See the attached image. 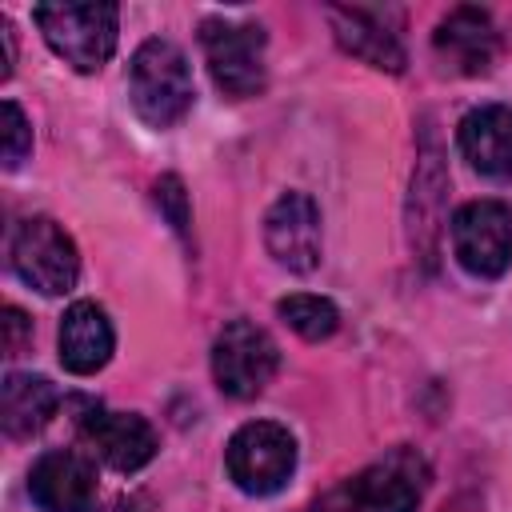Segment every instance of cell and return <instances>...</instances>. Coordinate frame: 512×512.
<instances>
[{"label": "cell", "mask_w": 512, "mask_h": 512, "mask_svg": "<svg viewBox=\"0 0 512 512\" xmlns=\"http://www.w3.org/2000/svg\"><path fill=\"white\" fill-rule=\"evenodd\" d=\"M152 200H156V208L168 216V224L180 232V236H188V196H184V180L180 176H160L156 180V188H152Z\"/></svg>", "instance_id": "d6986e66"}, {"label": "cell", "mask_w": 512, "mask_h": 512, "mask_svg": "<svg viewBox=\"0 0 512 512\" xmlns=\"http://www.w3.org/2000/svg\"><path fill=\"white\" fill-rule=\"evenodd\" d=\"M200 48H204L208 72H212V80H216V88L224 96L248 100L256 92H264V80H268L264 48H268V36H264L260 24L208 16L200 24Z\"/></svg>", "instance_id": "5b68a950"}, {"label": "cell", "mask_w": 512, "mask_h": 512, "mask_svg": "<svg viewBox=\"0 0 512 512\" xmlns=\"http://www.w3.org/2000/svg\"><path fill=\"white\" fill-rule=\"evenodd\" d=\"M192 68L188 56L164 40L152 36L132 52L128 64V100L136 108V116L152 128H172L176 120H184V112L192 108Z\"/></svg>", "instance_id": "7a4b0ae2"}, {"label": "cell", "mask_w": 512, "mask_h": 512, "mask_svg": "<svg viewBox=\"0 0 512 512\" xmlns=\"http://www.w3.org/2000/svg\"><path fill=\"white\" fill-rule=\"evenodd\" d=\"M432 48L444 60V68H452L460 76H484L492 68V60H496L500 36H496V24H492V16L484 8L460 4L436 24Z\"/></svg>", "instance_id": "7c38bea8"}, {"label": "cell", "mask_w": 512, "mask_h": 512, "mask_svg": "<svg viewBox=\"0 0 512 512\" xmlns=\"http://www.w3.org/2000/svg\"><path fill=\"white\" fill-rule=\"evenodd\" d=\"M264 248L288 272L320 264V208L308 192H284L264 216Z\"/></svg>", "instance_id": "9c48e42d"}, {"label": "cell", "mask_w": 512, "mask_h": 512, "mask_svg": "<svg viewBox=\"0 0 512 512\" xmlns=\"http://www.w3.org/2000/svg\"><path fill=\"white\" fill-rule=\"evenodd\" d=\"M224 464L240 492L272 496L296 472V440L276 420H248L232 432V440L224 448Z\"/></svg>", "instance_id": "8992f818"}, {"label": "cell", "mask_w": 512, "mask_h": 512, "mask_svg": "<svg viewBox=\"0 0 512 512\" xmlns=\"http://www.w3.org/2000/svg\"><path fill=\"white\" fill-rule=\"evenodd\" d=\"M28 336H32V320L16 304H8L4 308V356H20Z\"/></svg>", "instance_id": "ffe728a7"}, {"label": "cell", "mask_w": 512, "mask_h": 512, "mask_svg": "<svg viewBox=\"0 0 512 512\" xmlns=\"http://www.w3.org/2000/svg\"><path fill=\"white\" fill-rule=\"evenodd\" d=\"M28 496L40 512H92L96 508V472L88 456L72 448H52L28 468Z\"/></svg>", "instance_id": "8fae6325"}, {"label": "cell", "mask_w": 512, "mask_h": 512, "mask_svg": "<svg viewBox=\"0 0 512 512\" xmlns=\"http://www.w3.org/2000/svg\"><path fill=\"white\" fill-rule=\"evenodd\" d=\"M280 368V348L276 340L252 324V320H228L216 340H212V376L216 388L232 400H252L260 396Z\"/></svg>", "instance_id": "52a82bcc"}, {"label": "cell", "mask_w": 512, "mask_h": 512, "mask_svg": "<svg viewBox=\"0 0 512 512\" xmlns=\"http://www.w3.org/2000/svg\"><path fill=\"white\" fill-rule=\"evenodd\" d=\"M56 404H60V396H56L52 380L32 376V372H8L4 388H0V424L12 440H28L52 420Z\"/></svg>", "instance_id": "2e32d148"}, {"label": "cell", "mask_w": 512, "mask_h": 512, "mask_svg": "<svg viewBox=\"0 0 512 512\" xmlns=\"http://www.w3.org/2000/svg\"><path fill=\"white\" fill-rule=\"evenodd\" d=\"M464 160L492 180H512V108L508 104H480L456 128Z\"/></svg>", "instance_id": "9a60e30c"}, {"label": "cell", "mask_w": 512, "mask_h": 512, "mask_svg": "<svg viewBox=\"0 0 512 512\" xmlns=\"http://www.w3.org/2000/svg\"><path fill=\"white\" fill-rule=\"evenodd\" d=\"M32 20L44 32L48 48L76 72H100L116 52V4H36Z\"/></svg>", "instance_id": "3957f363"}, {"label": "cell", "mask_w": 512, "mask_h": 512, "mask_svg": "<svg viewBox=\"0 0 512 512\" xmlns=\"http://www.w3.org/2000/svg\"><path fill=\"white\" fill-rule=\"evenodd\" d=\"M0 40H4V68H0V80H8V76H12V60H16V36H12L8 16H0Z\"/></svg>", "instance_id": "44dd1931"}, {"label": "cell", "mask_w": 512, "mask_h": 512, "mask_svg": "<svg viewBox=\"0 0 512 512\" xmlns=\"http://www.w3.org/2000/svg\"><path fill=\"white\" fill-rule=\"evenodd\" d=\"M80 440L112 472H140L156 456V432L136 412H112L92 404L80 416Z\"/></svg>", "instance_id": "30bf717a"}, {"label": "cell", "mask_w": 512, "mask_h": 512, "mask_svg": "<svg viewBox=\"0 0 512 512\" xmlns=\"http://www.w3.org/2000/svg\"><path fill=\"white\" fill-rule=\"evenodd\" d=\"M452 252L468 276H504L512 264V208L500 200L460 204L452 216Z\"/></svg>", "instance_id": "ba28073f"}, {"label": "cell", "mask_w": 512, "mask_h": 512, "mask_svg": "<svg viewBox=\"0 0 512 512\" xmlns=\"http://www.w3.org/2000/svg\"><path fill=\"white\" fill-rule=\"evenodd\" d=\"M328 24H332L336 44L348 56H356L380 72H392V76L404 72L408 52L400 44V32L384 20V12H376V8H328Z\"/></svg>", "instance_id": "4fadbf2b"}, {"label": "cell", "mask_w": 512, "mask_h": 512, "mask_svg": "<svg viewBox=\"0 0 512 512\" xmlns=\"http://www.w3.org/2000/svg\"><path fill=\"white\" fill-rule=\"evenodd\" d=\"M8 264L12 272L44 292V296H64L80 280V256L72 236L52 220V216H24L12 236H8Z\"/></svg>", "instance_id": "277c9868"}, {"label": "cell", "mask_w": 512, "mask_h": 512, "mask_svg": "<svg viewBox=\"0 0 512 512\" xmlns=\"http://www.w3.org/2000/svg\"><path fill=\"white\" fill-rule=\"evenodd\" d=\"M276 316L304 340H328L336 328H340V312L328 296H316V292H292V296H280L276 300Z\"/></svg>", "instance_id": "e0dca14e"}, {"label": "cell", "mask_w": 512, "mask_h": 512, "mask_svg": "<svg viewBox=\"0 0 512 512\" xmlns=\"http://www.w3.org/2000/svg\"><path fill=\"white\" fill-rule=\"evenodd\" d=\"M428 484H432L428 460L416 448L400 444L376 456L372 464H364L356 476L332 484L312 504V512H416Z\"/></svg>", "instance_id": "6da1fadb"}, {"label": "cell", "mask_w": 512, "mask_h": 512, "mask_svg": "<svg viewBox=\"0 0 512 512\" xmlns=\"http://www.w3.org/2000/svg\"><path fill=\"white\" fill-rule=\"evenodd\" d=\"M0 112H4V168L12 172L32 152V124H28V116L16 100H4Z\"/></svg>", "instance_id": "ac0fdd59"}, {"label": "cell", "mask_w": 512, "mask_h": 512, "mask_svg": "<svg viewBox=\"0 0 512 512\" xmlns=\"http://www.w3.org/2000/svg\"><path fill=\"white\" fill-rule=\"evenodd\" d=\"M92 512H132V508H128V504H120V500H116V504H104V508H92Z\"/></svg>", "instance_id": "7402d4cb"}, {"label": "cell", "mask_w": 512, "mask_h": 512, "mask_svg": "<svg viewBox=\"0 0 512 512\" xmlns=\"http://www.w3.org/2000/svg\"><path fill=\"white\" fill-rule=\"evenodd\" d=\"M60 364L72 376H92L112 360L116 348V328L108 320V312L96 300H76L64 308L60 316Z\"/></svg>", "instance_id": "5bb4252c"}]
</instances>
